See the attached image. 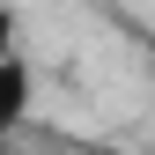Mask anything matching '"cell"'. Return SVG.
I'll return each instance as SVG.
<instances>
[{
  "label": "cell",
  "instance_id": "obj_1",
  "mask_svg": "<svg viewBox=\"0 0 155 155\" xmlns=\"http://www.w3.org/2000/svg\"><path fill=\"white\" fill-rule=\"evenodd\" d=\"M30 111V67L15 59V52H0V133H15Z\"/></svg>",
  "mask_w": 155,
  "mask_h": 155
},
{
  "label": "cell",
  "instance_id": "obj_2",
  "mask_svg": "<svg viewBox=\"0 0 155 155\" xmlns=\"http://www.w3.org/2000/svg\"><path fill=\"white\" fill-rule=\"evenodd\" d=\"M0 52H15V15L0 8Z\"/></svg>",
  "mask_w": 155,
  "mask_h": 155
}]
</instances>
